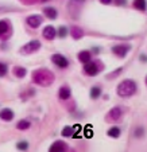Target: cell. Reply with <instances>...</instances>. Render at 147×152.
Instances as JSON below:
<instances>
[{
    "label": "cell",
    "mask_w": 147,
    "mask_h": 152,
    "mask_svg": "<svg viewBox=\"0 0 147 152\" xmlns=\"http://www.w3.org/2000/svg\"><path fill=\"white\" fill-rule=\"evenodd\" d=\"M142 133H143L142 128H136V131H135V136H142Z\"/></svg>",
    "instance_id": "cell-27"
},
{
    "label": "cell",
    "mask_w": 147,
    "mask_h": 152,
    "mask_svg": "<svg viewBox=\"0 0 147 152\" xmlns=\"http://www.w3.org/2000/svg\"><path fill=\"white\" fill-rule=\"evenodd\" d=\"M7 74V65L0 63V77H4Z\"/></svg>",
    "instance_id": "cell-25"
},
{
    "label": "cell",
    "mask_w": 147,
    "mask_h": 152,
    "mask_svg": "<svg viewBox=\"0 0 147 152\" xmlns=\"http://www.w3.org/2000/svg\"><path fill=\"white\" fill-rule=\"evenodd\" d=\"M26 22L30 27L38 28V27L42 24V22H43V18L40 16V15H30V16L26 19Z\"/></svg>",
    "instance_id": "cell-6"
},
{
    "label": "cell",
    "mask_w": 147,
    "mask_h": 152,
    "mask_svg": "<svg viewBox=\"0 0 147 152\" xmlns=\"http://www.w3.org/2000/svg\"><path fill=\"white\" fill-rule=\"evenodd\" d=\"M14 74L16 75L18 78H23L24 75L27 74V70L24 69V67H22V66H15L14 67Z\"/></svg>",
    "instance_id": "cell-15"
},
{
    "label": "cell",
    "mask_w": 147,
    "mask_h": 152,
    "mask_svg": "<svg viewBox=\"0 0 147 152\" xmlns=\"http://www.w3.org/2000/svg\"><path fill=\"white\" fill-rule=\"evenodd\" d=\"M58 97L61 98V100H68V98L70 97V88L69 86H61L60 90H58Z\"/></svg>",
    "instance_id": "cell-12"
},
{
    "label": "cell",
    "mask_w": 147,
    "mask_h": 152,
    "mask_svg": "<svg viewBox=\"0 0 147 152\" xmlns=\"http://www.w3.org/2000/svg\"><path fill=\"white\" fill-rule=\"evenodd\" d=\"M8 31V23L6 20H0V35H4Z\"/></svg>",
    "instance_id": "cell-22"
},
{
    "label": "cell",
    "mask_w": 147,
    "mask_h": 152,
    "mask_svg": "<svg viewBox=\"0 0 147 152\" xmlns=\"http://www.w3.org/2000/svg\"><path fill=\"white\" fill-rule=\"evenodd\" d=\"M136 92V83L132 80H124L118 86V94L120 97H131Z\"/></svg>",
    "instance_id": "cell-2"
},
{
    "label": "cell",
    "mask_w": 147,
    "mask_h": 152,
    "mask_svg": "<svg viewBox=\"0 0 147 152\" xmlns=\"http://www.w3.org/2000/svg\"><path fill=\"white\" fill-rule=\"evenodd\" d=\"M43 14L46 15L49 19H55V18H57V10L53 8V7H46V8L43 10Z\"/></svg>",
    "instance_id": "cell-14"
},
{
    "label": "cell",
    "mask_w": 147,
    "mask_h": 152,
    "mask_svg": "<svg viewBox=\"0 0 147 152\" xmlns=\"http://www.w3.org/2000/svg\"><path fill=\"white\" fill-rule=\"evenodd\" d=\"M115 3L118 4V6H124V4L127 3V0H115Z\"/></svg>",
    "instance_id": "cell-26"
},
{
    "label": "cell",
    "mask_w": 147,
    "mask_h": 152,
    "mask_svg": "<svg viewBox=\"0 0 147 152\" xmlns=\"http://www.w3.org/2000/svg\"><path fill=\"white\" fill-rule=\"evenodd\" d=\"M100 94H101V89L98 86H93L92 89H90V98L96 100V98L100 97Z\"/></svg>",
    "instance_id": "cell-19"
},
{
    "label": "cell",
    "mask_w": 147,
    "mask_h": 152,
    "mask_svg": "<svg viewBox=\"0 0 147 152\" xmlns=\"http://www.w3.org/2000/svg\"><path fill=\"white\" fill-rule=\"evenodd\" d=\"M73 132H74V128L66 125L64 129H62V136H64V137H69V136L73 135Z\"/></svg>",
    "instance_id": "cell-21"
},
{
    "label": "cell",
    "mask_w": 147,
    "mask_h": 152,
    "mask_svg": "<svg viewBox=\"0 0 147 152\" xmlns=\"http://www.w3.org/2000/svg\"><path fill=\"white\" fill-rule=\"evenodd\" d=\"M0 118L3 121H11L14 118V112L10 108H4L0 110Z\"/></svg>",
    "instance_id": "cell-11"
},
{
    "label": "cell",
    "mask_w": 147,
    "mask_h": 152,
    "mask_svg": "<svg viewBox=\"0 0 147 152\" xmlns=\"http://www.w3.org/2000/svg\"><path fill=\"white\" fill-rule=\"evenodd\" d=\"M51 61L54 65H57V66L61 67V69H66V67L69 66V61H68L66 57H64L62 54H54L51 57Z\"/></svg>",
    "instance_id": "cell-4"
},
{
    "label": "cell",
    "mask_w": 147,
    "mask_h": 152,
    "mask_svg": "<svg viewBox=\"0 0 147 152\" xmlns=\"http://www.w3.org/2000/svg\"><path fill=\"white\" fill-rule=\"evenodd\" d=\"M90 53L89 51H80L78 53V61H80L81 63H87L90 61Z\"/></svg>",
    "instance_id": "cell-13"
},
{
    "label": "cell",
    "mask_w": 147,
    "mask_h": 152,
    "mask_svg": "<svg viewBox=\"0 0 147 152\" xmlns=\"http://www.w3.org/2000/svg\"><path fill=\"white\" fill-rule=\"evenodd\" d=\"M57 35L60 38H65L68 35V28L65 26H61L60 28H58V32H57Z\"/></svg>",
    "instance_id": "cell-23"
},
{
    "label": "cell",
    "mask_w": 147,
    "mask_h": 152,
    "mask_svg": "<svg viewBox=\"0 0 147 152\" xmlns=\"http://www.w3.org/2000/svg\"><path fill=\"white\" fill-rule=\"evenodd\" d=\"M85 66H84V72L87 73L88 75H96L98 73V67L97 65H96L95 62H87V63H84Z\"/></svg>",
    "instance_id": "cell-8"
},
{
    "label": "cell",
    "mask_w": 147,
    "mask_h": 152,
    "mask_svg": "<svg viewBox=\"0 0 147 152\" xmlns=\"http://www.w3.org/2000/svg\"><path fill=\"white\" fill-rule=\"evenodd\" d=\"M39 49H40V42L39 40H31V42L26 43V45L20 49V53L24 54V55H27V54H32V53L38 51Z\"/></svg>",
    "instance_id": "cell-3"
},
{
    "label": "cell",
    "mask_w": 147,
    "mask_h": 152,
    "mask_svg": "<svg viewBox=\"0 0 147 152\" xmlns=\"http://www.w3.org/2000/svg\"><path fill=\"white\" fill-rule=\"evenodd\" d=\"M32 81L40 86H49L50 83L54 82V74L46 69L35 70L32 73Z\"/></svg>",
    "instance_id": "cell-1"
},
{
    "label": "cell",
    "mask_w": 147,
    "mask_h": 152,
    "mask_svg": "<svg viewBox=\"0 0 147 152\" xmlns=\"http://www.w3.org/2000/svg\"><path fill=\"white\" fill-rule=\"evenodd\" d=\"M130 49H131L130 45H118V46L112 47V53L115 55H118V57L124 58L126 55H127V53L130 51Z\"/></svg>",
    "instance_id": "cell-5"
},
{
    "label": "cell",
    "mask_w": 147,
    "mask_h": 152,
    "mask_svg": "<svg viewBox=\"0 0 147 152\" xmlns=\"http://www.w3.org/2000/svg\"><path fill=\"white\" fill-rule=\"evenodd\" d=\"M82 35H84V31L80 28V27H73V30H72V37L74 38V39H80Z\"/></svg>",
    "instance_id": "cell-20"
},
{
    "label": "cell",
    "mask_w": 147,
    "mask_h": 152,
    "mask_svg": "<svg viewBox=\"0 0 147 152\" xmlns=\"http://www.w3.org/2000/svg\"><path fill=\"white\" fill-rule=\"evenodd\" d=\"M134 7L139 11H144L146 10V0H134Z\"/></svg>",
    "instance_id": "cell-18"
},
{
    "label": "cell",
    "mask_w": 147,
    "mask_h": 152,
    "mask_svg": "<svg viewBox=\"0 0 147 152\" xmlns=\"http://www.w3.org/2000/svg\"><path fill=\"white\" fill-rule=\"evenodd\" d=\"M42 35H43L45 39L51 40V39H54V38L57 37V31H55V28L53 26H46L43 28V31H42Z\"/></svg>",
    "instance_id": "cell-9"
},
{
    "label": "cell",
    "mask_w": 147,
    "mask_h": 152,
    "mask_svg": "<svg viewBox=\"0 0 147 152\" xmlns=\"http://www.w3.org/2000/svg\"><path fill=\"white\" fill-rule=\"evenodd\" d=\"M101 4H111L112 3V0H100Z\"/></svg>",
    "instance_id": "cell-28"
},
{
    "label": "cell",
    "mask_w": 147,
    "mask_h": 152,
    "mask_svg": "<svg viewBox=\"0 0 147 152\" xmlns=\"http://www.w3.org/2000/svg\"><path fill=\"white\" fill-rule=\"evenodd\" d=\"M16 148L19 149V151H26V149L29 148V143H27V141H19V143L16 144Z\"/></svg>",
    "instance_id": "cell-24"
},
{
    "label": "cell",
    "mask_w": 147,
    "mask_h": 152,
    "mask_svg": "<svg viewBox=\"0 0 147 152\" xmlns=\"http://www.w3.org/2000/svg\"><path fill=\"white\" fill-rule=\"evenodd\" d=\"M120 117H121V109L119 108V106H115V108H112V109L108 112L107 121H116Z\"/></svg>",
    "instance_id": "cell-7"
},
{
    "label": "cell",
    "mask_w": 147,
    "mask_h": 152,
    "mask_svg": "<svg viewBox=\"0 0 147 152\" xmlns=\"http://www.w3.org/2000/svg\"><path fill=\"white\" fill-rule=\"evenodd\" d=\"M108 136H110V137H113V139H118L119 136H120V128L112 126V128L108 131Z\"/></svg>",
    "instance_id": "cell-17"
},
{
    "label": "cell",
    "mask_w": 147,
    "mask_h": 152,
    "mask_svg": "<svg viewBox=\"0 0 147 152\" xmlns=\"http://www.w3.org/2000/svg\"><path fill=\"white\" fill-rule=\"evenodd\" d=\"M50 151L51 152H60V151H66L68 149V144L64 143L62 140H57L54 144H51L50 145Z\"/></svg>",
    "instance_id": "cell-10"
},
{
    "label": "cell",
    "mask_w": 147,
    "mask_h": 152,
    "mask_svg": "<svg viewBox=\"0 0 147 152\" xmlns=\"http://www.w3.org/2000/svg\"><path fill=\"white\" fill-rule=\"evenodd\" d=\"M42 1H47V0H42Z\"/></svg>",
    "instance_id": "cell-29"
},
{
    "label": "cell",
    "mask_w": 147,
    "mask_h": 152,
    "mask_svg": "<svg viewBox=\"0 0 147 152\" xmlns=\"http://www.w3.org/2000/svg\"><path fill=\"white\" fill-rule=\"evenodd\" d=\"M30 126H31V123H30L29 120H20L19 123L16 124V128L20 129V131H26V129H29Z\"/></svg>",
    "instance_id": "cell-16"
}]
</instances>
